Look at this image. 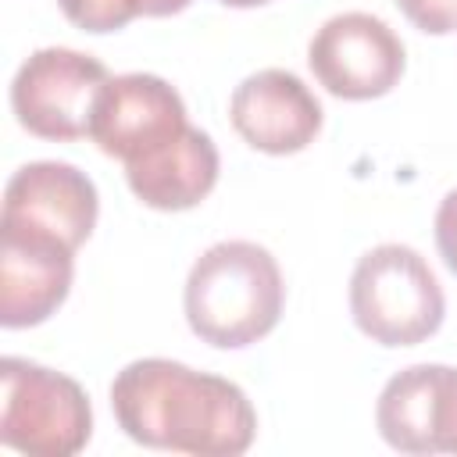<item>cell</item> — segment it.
<instances>
[{
	"label": "cell",
	"mask_w": 457,
	"mask_h": 457,
	"mask_svg": "<svg viewBox=\"0 0 457 457\" xmlns=\"http://www.w3.org/2000/svg\"><path fill=\"white\" fill-rule=\"evenodd\" d=\"M182 303L189 328L204 343L239 350L278 325L286 286L264 246L250 239H225L193 261Z\"/></svg>",
	"instance_id": "cell-2"
},
{
	"label": "cell",
	"mask_w": 457,
	"mask_h": 457,
	"mask_svg": "<svg viewBox=\"0 0 457 457\" xmlns=\"http://www.w3.org/2000/svg\"><path fill=\"white\" fill-rule=\"evenodd\" d=\"M193 0H143V14L146 18H168V14H179L186 11Z\"/></svg>",
	"instance_id": "cell-16"
},
{
	"label": "cell",
	"mask_w": 457,
	"mask_h": 457,
	"mask_svg": "<svg viewBox=\"0 0 457 457\" xmlns=\"http://www.w3.org/2000/svg\"><path fill=\"white\" fill-rule=\"evenodd\" d=\"M64 18L82 32H118L136 14H143V0H57Z\"/></svg>",
	"instance_id": "cell-13"
},
{
	"label": "cell",
	"mask_w": 457,
	"mask_h": 457,
	"mask_svg": "<svg viewBox=\"0 0 457 457\" xmlns=\"http://www.w3.org/2000/svg\"><path fill=\"white\" fill-rule=\"evenodd\" d=\"M129 189L154 211L196 207L218 182V146L204 129H186L157 154L125 164Z\"/></svg>",
	"instance_id": "cell-12"
},
{
	"label": "cell",
	"mask_w": 457,
	"mask_h": 457,
	"mask_svg": "<svg viewBox=\"0 0 457 457\" xmlns=\"http://www.w3.org/2000/svg\"><path fill=\"white\" fill-rule=\"evenodd\" d=\"M186 129L189 121L179 89L146 71L107 79L89 118V139L121 164L157 154Z\"/></svg>",
	"instance_id": "cell-7"
},
{
	"label": "cell",
	"mask_w": 457,
	"mask_h": 457,
	"mask_svg": "<svg viewBox=\"0 0 457 457\" xmlns=\"http://www.w3.org/2000/svg\"><path fill=\"white\" fill-rule=\"evenodd\" d=\"M0 443L32 457H71L89 443L93 411L82 386L54 368L0 361Z\"/></svg>",
	"instance_id": "cell-4"
},
{
	"label": "cell",
	"mask_w": 457,
	"mask_h": 457,
	"mask_svg": "<svg viewBox=\"0 0 457 457\" xmlns=\"http://www.w3.org/2000/svg\"><path fill=\"white\" fill-rule=\"evenodd\" d=\"M350 314L357 328L382 346H414L439 332L446 300L428 261L403 246L368 250L350 275Z\"/></svg>",
	"instance_id": "cell-3"
},
{
	"label": "cell",
	"mask_w": 457,
	"mask_h": 457,
	"mask_svg": "<svg viewBox=\"0 0 457 457\" xmlns=\"http://www.w3.org/2000/svg\"><path fill=\"white\" fill-rule=\"evenodd\" d=\"M107 79L104 61L68 46H43L21 61L11 82L14 118L39 139H82Z\"/></svg>",
	"instance_id": "cell-5"
},
{
	"label": "cell",
	"mask_w": 457,
	"mask_h": 457,
	"mask_svg": "<svg viewBox=\"0 0 457 457\" xmlns=\"http://www.w3.org/2000/svg\"><path fill=\"white\" fill-rule=\"evenodd\" d=\"M307 64L332 96L375 100L400 82L407 57L400 36L382 18L368 11H343L314 32Z\"/></svg>",
	"instance_id": "cell-6"
},
{
	"label": "cell",
	"mask_w": 457,
	"mask_h": 457,
	"mask_svg": "<svg viewBox=\"0 0 457 457\" xmlns=\"http://www.w3.org/2000/svg\"><path fill=\"white\" fill-rule=\"evenodd\" d=\"M75 250L46 232L0 221V325L46 321L71 289Z\"/></svg>",
	"instance_id": "cell-9"
},
{
	"label": "cell",
	"mask_w": 457,
	"mask_h": 457,
	"mask_svg": "<svg viewBox=\"0 0 457 457\" xmlns=\"http://www.w3.org/2000/svg\"><path fill=\"white\" fill-rule=\"evenodd\" d=\"M396 7L421 32L446 36L457 29V0H396Z\"/></svg>",
	"instance_id": "cell-14"
},
{
	"label": "cell",
	"mask_w": 457,
	"mask_h": 457,
	"mask_svg": "<svg viewBox=\"0 0 457 457\" xmlns=\"http://www.w3.org/2000/svg\"><path fill=\"white\" fill-rule=\"evenodd\" d=\"M382 439L403 453H457V368L414 364L396 371L375 407Z\"/></svg>",
	"instance_id": "cell-8"
},
{
	"label": "cell",
	"mask_w": 457,
	"mask_h": 457,
	"mask_svg": "<svg viewBox=\"0 0 457 457\" xmlns=\"http://www.w3.org/2000/svg\"><path fill=\"white\" fill-rule=\"evenodd\" d=\"M232 129L261 154H300L321 132V104L300 75L264 68L246 75L228 100Z\"/></svg>",
	"instance_id": "cell-11"
},
{
	"label": "cell",
	"mask_w": 457,
	"mask_h": 457,
	"mask_svg": "<svg viewBox=\"0 0 457 457\" xmlns=\"http://www.w3.org/2000/svg\"><path fill=\"white\" fill-rule=\"evenodd\" d=\"M111 407L125 436L154 450L236 457L257 436V414L236 382L168 357L125 364L111 382Z\"/></svg>",
	"instance_id": "cell-1"
},
{
	"label": "cell",
	"mask_w": 457,
	"mask_h": 457,
	"mask_svg": "<svg viewBox=\"0 0 457 457\" xmlns=\"http://www.w3.org/2000/svg\"><path fill=\"white\" fill-rule=\"evenodd\" d=\"M96 186L86 171L64 161L21 164L4 189V225L46 232L79 250L96 225Z\"/></svg>",
	"instance_id": "cell-10"
},
{
	"label": "cell",
	"mask_w": 457,
	"mask_h": 457,
	"mask_svg": "<svg viewBox=\"0 0 457 457\" xmlns=\"http://www.w3.org/2000/svg\"><path fill=\"white\" fill-rule=\"evenodd\" d=\"M436 246L443 253V264L457 275V189H450L436 211Z\"/></svg>",
	"instance_id": "cell-15"
},
{
	"label": "cell",
	"mask_w": 457,
	"mask_h": 457,
	"mask_svg": "<svg viewBox=\"0 0 457 457\" xmlns=\"http://www.w3.org/2000/svg\"><path fill=\"white\" fill-rule=\"evenodd\" d=\"M225 7H257V4H268V0H221Z\"/></svg>",
	"instance_id": "cell-17"
}]
</instances>
